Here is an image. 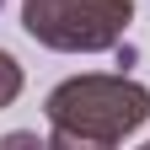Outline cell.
Segmentation results:
<instances>
[{"instance_id":"277c9868","label":"cell","mask_w":150,"mask_h":150,"mask_svg":"<svg viewBox=\"0 0 150 150\" xmlns=\"http://www.w3.org/2000/svg\"><path fill=\"white\" fill-rule=\"evenodd\" d=\"M0 6H6V0H0Z\"/></svg>"},{"instance_id":"7a4b0ae2","label":"cell","mask_w":150,"mask_h":150,"mask_svg":"<svg viewBox=\"0 0 150 150\" xmlns=\"http://www.w3.org/2000/svg\"><path fill=\"white\" fill-rule=\"evenodd\" d=\"M134 27V0H22V32L54 54H107Z\"/></svg>"},{"instance_id":"6da1fadb","label":"cell","mask_w":150,"mask_h":150,"mask_svg":"<svg viewBox=\"0 0 150 150\" xmlns=\"http://www.w3.org/2000/svg\"><path fill=\"white\" fill-rule=\"evenodd\" d=\"M43 118H48V145H59V150H107V145H123L129 134L145 129L150 91L139 81H129V75H107V70L70 75V81H59L48 91Z\"/></svg>"},{"instance_id":"3957f363","label":"cell","mask_w":150,"mask_h":150,"mask_svg":"<svg viewBox=\"0 0 150 150\" xmlns=\"http://www.w3.org/2000/svg\"><path fill=\"white\" fill-rule=\"evenodd\" d=\"M22 86H27V75H22V64H16V54L0 48V107H11L16 97H22Z\"/></svg>"}]
</instances>
